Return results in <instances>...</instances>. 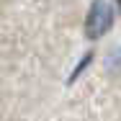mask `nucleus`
Here are the masks:
<instances>
[{"instance_id": "1", "label": "nucleus", "mask_w": 121, "mask_h": 121, "mask_svg": "<svg viewBox=\"0 0 121 121\" xmlns=\"http://www.w3.org/2000/svg\"><path fill=\"white\" fill-rule=\"evenodd\" d=\"M119 8L121 5H116V3H103V0H100V3H93L90 10H88V18H85V34H88V39L103 36V34L111 28Z\"/></svg>"}, {"instance_id": "2", "label": "nucleus", "mask_w": 121, "mask_h": 121, "mask_svg": "<svg viewBox=\"0 0 121 121\" xmlns=\"http://www.w3.org/2000/svg\"><path fill=\"white\" fill-rule=\"evenodd\" d=\"M108 70H116V72H121V49L111 57V62H108Z\"/></svg>"}]
</instances>
